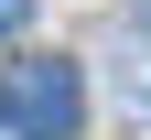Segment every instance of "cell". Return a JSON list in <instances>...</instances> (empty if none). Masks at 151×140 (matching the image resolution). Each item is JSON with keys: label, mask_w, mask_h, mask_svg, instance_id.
<instances>
[{"label": "cell", "mask_w": 151, "mask_h": 140, "mask_svg": "<svg viewBox=\"0 0 151 140\" xmlns=\"http://www.w3.org/2000/svg\"><path fill=\"white\" fill-rule=\"evenodd\" d=\"M32 22V0H0V43H11V32H22Z\"/></svg>", "instance_id": "7a4b0ae2"}, {"label": "cell", "mask_w": 151, "mask_h": 140, "mask_svg": "<svg viewBox=\"0 0 151 140\" xmlns=\"http://www.w3.org/2000/svg\"><path fill=\"white\" fill-rule=\"evenodd\" d=\"M11 140H76V118H86V75L65 65V54H32V65H11Z\"/></svg>", "instance_id": "6da1fadb"}]
</instances>
